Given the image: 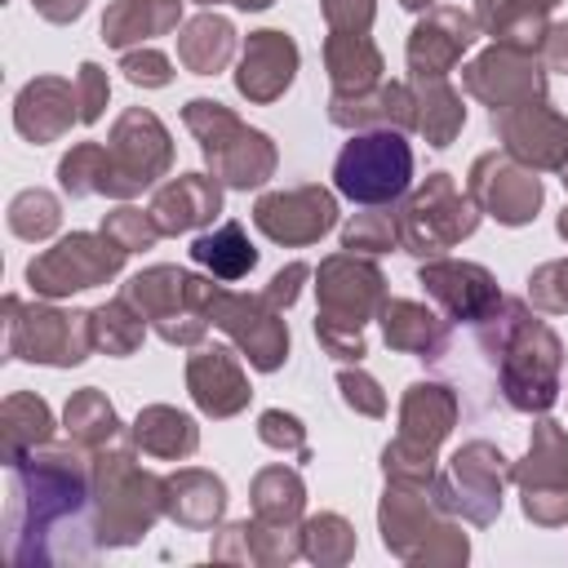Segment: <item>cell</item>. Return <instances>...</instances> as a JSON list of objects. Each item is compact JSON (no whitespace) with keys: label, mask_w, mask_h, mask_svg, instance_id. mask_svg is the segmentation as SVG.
<instances>
[{"label":"cell","mask_w":568,"mask_h":568,"mask_svg":"<svg viewBox=\"0 0 568 568\" xmlns=\"http://www.w3.org/2000/svg\"><path fill=\"white\" fill-rule=\"evenodd\" d=\"M382 328H386V342L399 346V351H413L422 359H439L444 342H448V328L444 320H435L430 311L413 306V302H390L386 315H382Z\"/></svg>","instance_id":"ac0fdd59"},{"label":"cell","mask_w":568,"mask_h":568,"mask_svg":"<svg viewBox=\"0 0 568 568\" xmlns=\"http://www.w3.org/2000/svg\"><path fill=\"white\" fill-rule=\"evenodd\" d=\"M178 22V0H120L102 18V40L106 44H129L142 36H160Z\"/></svg>","instance_id":"d6986e66"},{"label":"cell","mask_w":568,"mask_h":568,"mask_svg":"<svg viewBox=\"0 0 568 568\" xmlns=\"http://www.w3.org/2000/svg\"><path fill=\"white\" fill-rule=\"evenodd\" d=\"M328 67H333L337 89L364 93V89L377 80L382 58H377V49L364 40V31H333V40H328Z\"/></svg>","instance_id":"ffe728a7"},{"label":"cell","mask_w":568,"mask_h":568,"mask_svg":"<svg viewBox=\"0 0 568 568\" xmlns=\"http://www.w3.org/2000/svg\"><path fill=\"white\" fill-rule=\"evenodd\" d=\"M111 164H115V173H120L124 195H133L138 186H146V182L169 164V138H164V129H160V120H155L151 111H129V115L115 124Z\"/></svg>","instance_id":"9c48e42d"},{"label":"cell","mask_w":568,"mask_h":568,"mask_svg":"<svg viewBox=\"0 0 568 568\" xmlns=\"http://www.w3.org/2000/svg\"><path fill=\"white\" fill-rule=\"evenodd\" d=\"M293 67H297L293 40H288L284 31H257V36H248V44H244V62H240L235 84H240L244 98L271 102L275 93L288 89Z\"/></svg>","instance_id":"8fae6325"},{"label":"cell","mask_w":568,"mask_h":568,"mask_svg":"<svg viewBox=\"0 0 568 568\" xmlns=\"http://www.w3.org/2000/svg\"><path fill=\"white\" fill-rule=\"evenodd\" d=\"M333 195L320 191V186H297V191H280V195H266L257 200L253 209V222L271 235V240H284V244H306V240H320L328 226H333Z\"/></svg>","instance_id":"ba28073f"},{"label":"cell","mask_w":568,"mask_h":568,"mask_svg":"<svg viewBox=\"0 0 568 568\" xmlns=\"http://www.w3.org/2000/svg\"><path fill=\"white\" fill-rule=\"evenodd\" d=\"M564 182H568V178H564Z\"/></svg>","instance_id":"f35d334b"},{"label":"cell","mask_w":568,"mask_h":568,"mask_svg":"<svg viewBox=\"0 0 568 568\" xmlns=\"http://www.w3.org/2000/svg\"><path fill=\"white\" fill-rule=\"evenodd\" d=\"M231 40H235L231 22L204 13V18H195V22L186 27V36L178 40V53H182V62H186L195 75H209V71H217V67L226 62Z\"/></svg>","instance_id":"7402d4cb"},{"label":"cell","mask_w":568,"mask_h":568,"mask_svg":"<svg viewBox=\"0 0 568 568\" xmlns=\"http://www.w3.org/2000/svg\"><path fill=\"white\" fill-rule=\"evenodd\" d=\"M475 231V209L457 195V186L448 182V173H435L408 204L399 235L408 244V253H439L453 240Z\"/></svg>","instance_id":"8992f818"},{"label":"cell","mask_w":568,"mask_h":568,"mask_svg":"<svg viewBox=\"0 0 568 568\" xmlns=\"http://www.w3.org/2000/svg\"><path fill=\"white\" fill-rule=\"evenodd\" d=\"M191 395L213 417H226L248 399V386H244L231 351H204L191 359Z\"/></svg>","instance_id":"e0dca14e"},{"label":"cell","mask_w":568,"mask_h":568,"mask_svg":"<svg viewBox=\"0 0 568 568\" xmlns=\"http://www.w3.org/2000/svg\"><path fill=\"white\" fill-rule=\"evenodd\" d=\"M75 84H80V120L89 124V120H98V115H102V102H106V75H102V67L84 62Z\"/></svg>","instance_id":"f546056e"},{"label":"cell","mask_w":568,"mask_h":568,"mask_svg":"<svg viewBox=\"0 0 568 568\" xmlns=\"http://www.w3.org/2000/svg\"><path fill=\"white\" fill-rule=\"evenodd\" d=\"M559 231H564V235H568V209H564V217H559Z\"/></svg>","instance_id":"74e56055"},{"label":"cell","mask_w":568,"mask_h":568,"mask_svg":"<svg viewBox=\"0 0 568 568\" xmlns=\"http://www.w3.org/2000/svg\"><path fill=\"white\" fill-rule=\"evenodd\" d=\"M382 302V275L368 262H351V257H333L320 271V306L324 315L315 320L324 346L342 359H359L364 342H359V324L364 315Z\"/></svg>","instance_id":"6da1fadb"},{"label":"cell","mask_w":568,"mask_h":568,"mask_svg":"<svg viewBox=\"0 0 568 568\" xmlns=\"http://www.w3.org/2000/svg\"><path fill=\"white\" fill-rule=\"evenodd\" d=\"M337 191L359 200V204H386L395 195H404L408 178H413V151L399 133H364L351 138L337 155Z\"/></svg>","instance_id":"3957f363"},{"label":"cell","mask_w":568,"mask_h":568,"mask_svg":"<svg viewBox=\"0 0 568 568\" xmlns=\"http://www.w3.org/2000/svg\"><path fill=\"white\" fill-rule=\"evenodd\" d=\"M217 204H222L217 186H213L209 178H200V173H186V178L160 186V195H155V204H151V217H155L160 231L173 235V231H186V226L209 222V217L217 213Z\"/></svg>","instance_id":"2e32d148"},{"label":"cell","mask_w":568,"mask_h":568,"mask_svg":"<svg viewBox=\"0 0 568 568\" xmlns=\"http://www.w3.org/2000/svg\"><path fill=\"white\" fill-rule=\"evenodd\" d=\"M209 315L248 351V364H253V368H266V373L280 368V359H284V351H288V333H284V324L275 320V311H266V302L235 297V293H217Z\"/></svg>","instance_id":"52a82bcc"},{"label":"cell","mask_w":568,"mask_h":568,"mask_svg":"<svg viewBox=\"0 0 568 568\" xmlns=\"http://www.w3.org/2000/svg\"><path fill=\"white\" fill-rule=\"evenodd\" d=\"M102 231H106L124 253L146 248V244H155V235H160V226H155L151 217H142L138 209H120V213H111V217L102 222Z\"/></svg>","instance_id":"83f0119b"},{"label":"cell","mask_w":568,"mask_h":568,"mask_svg":"<svg viewBox=\"0 0 568 568\" xmlns=\"http://www.w3.org/2000/svg\"><path fill=\"white\" fill-rule=\"evenodd\" d=\"M422 284L462 320H484L501 297H497V284L488 280L484 266H457V262H435L422 271Z\"/></svg>","instance_id":"4fadbf2b"},{"label":"cell","mask_w":568,"mask_h":568,"mask_svg":"<svg viewBox=\"0 0 568 568\" xmlns=\"http://www.w3.org/2000/svg\"><path fill=\"white\" fill-rule=\"evenodd\" d=\"M466 84H470V93H479L484 102H493V111L497 106H510L515 98H541V71L532 67V62H524L515 49H493V53H484L470 71H466Z\"/></svg>","instance_id":"7c38bea8"},{"label":"cell","mask_w":568,"mask_h":568,"mask_svg":"<svg viewBox=\"0 0 568 568\" xmlns=\"http://www.w3.org/2000/svg\"><path fill=\"white\" fill-rule=\"evenodd\" d=\"M124 262V248L102 231V235H67L58 248L40 253L27 266V280L36 293L44 297H62L75 288H93L102 280H111Z\"/></svg>","instance_id":"277c9868"},{"label":"cell","mask_w":568,"mask_h":568,"mask_svg":"<svg viewBox=\"0 0 568 568\" xmlns=\"http://www.w3.org/2000/svg\"><path fill=\"white\" fill-rule=\"evenodd\" d=\"M333 31H364L373 22V0H324Z\"/></svg>","instance_id":"4dcf8cb0"},{"label":"cell","mask_w":568,"mask_h":568,"mask_svg":"<svg viewBox=\"0 0 568 568\" xmlns=\"http://www.w3.org/2000/svg\"><path fill=\"white\" fill-rule=\"evenodd\" d=\"M390 240H395L390 217H382V222L355 217V222L346 226V248H373V253H382V248H390Z\"/></svg>","instance_id":"f1b7e54d"},{"label":"cell","mask_w":568,"mask_h":568,"mask_svg":"<svg viewBox=\"0 0 568 568\" xmlns=\"http://www.w3.org/2000/svg\"><path fill=\"white\" fill-rule=\"evenodd\" d=\"M67 430L84 444H98V439H111L115 435V408L98 395V390H80L71 404H67Z\"/></svg>","instance_id":"d4e9b609"},{"label":"cell","mask_w":568,"mask_h":568,"mask_svg":"<svg viewBox=\"0 0 568 568\" xmlns=\"http://www.w3.org/2000/svg\"><path fill=\"white\" fill-rule=\"evenodd\" d=\"M475 40V27L457 13V9H439L435 18H426L413 40H408V62H413V75H444L448 62Z\"/></svg>","instance_id":"5bb4252c"},{"label":"cell","mask_w":568,"mask_h":568,"mask_svg":"<svg viewBox=\"0 0 568 568\" xmlns=\"http://www.w3.org/2000/svg\"><path fill=\"white\" fill-rule=\"evenodd\" d=\"M302 275H306V266H302V262H293L288 271H280V275L271 280V288H266V297H262V302H266V306H288V302L297 297V280H302Z\"/></svg>","instance_id":"e575fe53"},{"label":"cell","mask_w":568,"mask_h":568,"mask_svg":"<svg viewBox=\"0 0 568 568\" xmlns=\"http://www.w3.org/2000/svg\"><path fill=\"white\" fill-rule=\"evenodd\" d=\"M138 444H146L151 453H164V457L191 453L195 448V426H191V417H182L173 408H146L138 417Z\"/></svg>","instance_id":"603a6c76"},{"label":"cell","mask_w":568,"mask_h":568,"mask_svg":"<svg viewBox=\"0 0 568 568\" xmlns=\"http://www.w3.org/2000/svg\"><path fill=\"white\" fill-rule=\"evenodd\" d=\"M204 4H217V0H204ZM231 4H240V9H266L271 0H231Z\"/></svg>","instance_id":"8d00e7d4"},{"label":"cell","mask_w":568,"mask_h":568,"mask_svg":"<svg viewBox=\"0 0 568 568\" xmlns=\"http://www.w3.org/2000/svg\"><path fill=\"white\" fill-rule=\"evenodd\" d=\"M186 124L200 133V146L209 155V164L217 169L222 182L231 186H257L266 182L271 164H275V151L262 133L244 129L231 111H222V102H209V98H195L186 106Z\"/></svg>","instance_id":"7a4b0ae2"},{"label":"cell","mask_w":568,"mask_h":568,"mask_svg":"<svg viewBox=\"0 0 568 568\" xmlns=\"http://www.w3.org/2000/svg\"><path fill=\"white\" fill-rule=\"evenodd\" d=\"M71 120H80V111H71V84L44 75V80H31V84L18 93L13 124H18L22 138L49 142V138H58L62 129H71Z\"/></svg>","instance_id":"9a60e30c"},{"label":"cell","mask_w":568,"mask_h":568,"mask_svg":"<svg viewBox=\"0 0 568 568\" xmlns=\"http://www.w3.org/2000/svg\"><path fill=\"white\" fill-rule=\"evenodd\" d=\"M4 311H9V355H18V359L80 364L84 351L93 346L89 315H62V311H44V306H31L22 315L18 297H9Z\"/></svg>","instance_id":"5b68a950"},{"label":"cell","mask_w":568,"mask_h":568,"mask_svg":"<svg viewBox=\"0 0 568 568\" xmlns=\"http://www.w3.org/2000/svg\"><path fill=\"white\" fill-rule=\"evenodd\" d=\"M342 390H346V399H351V404H359V408H364V413H373V417H377V413L386 408V399L377 395V386H373L368 377H355V373H342Z\"/></svg>","instance_id":"836d02e7"},{"label":"cell","mask_w":568,"mask_h":568,"mask_svg":"<svg viewBox=\"0 0 568 568\" xmlns=\"http://www.w3.org/2000/svg\"><path fill=\"white\" fill-rule=\"evenodd\" d=\"M49 22H71L80 9H84V0H31Z\"/></svg>","instance_id":"d590c367"},{"label":"cell","mask_w":568,"mask_h":568,"mask_svg":"<svg viewBox=\"0 0 568 568\" xmlns=\"http://www.w3.org/2000/svg\"><path fill=\"white\" fill-rule=\"evenodd\" d=\"M470 191H475L479 204H484L497 222H506V226L528 222L532 209L541 204V182H537L528 169H519V164H510V160H501V155H484V160L475 164Z\"/></svg>","instance_id":"30bf717a"},{"label":"cell","mask_w":568,"mask_h":568,"mask_svg":"<svg viewBox=\"0 0 568 568\" xmlns=\"http://www.w3.org/2000/svg\"><path fill=\"white\" fill-rule=\"evenodd\" d=\"M191 257H195L200 266H209L217 280H240V275L253 271V262H257V253H253V244L244 240L240 222H226L222 231L200 235V240L191 244Z\"/></svg>","instance_id":"44dd1931"},{"label":"cell","mask_w":568,"mask_h":568,"mask_svg":"<svg viewBox=\"0 0 568 568\" xmlns=\"http://www.w3.org/2000/svg\"><path fill=\"white\" fill-rule=\"evenodd\" d=\"M124 75L133 80V84H169V62L160 58V53H129L124 58Z\"/></svg>","instance_id":"1f68e13d"},{"label":"cell","mask_w":568,"mask_h":568,"mask_svg":"<svg viewBox=\"0 0 568 568\" xmlns=\"http://www.w3.org/2000/svg\"><path fill=\"white\" fill-rule=\"evenodd\" d=\"M262 439L266 444H293L302 453V430H297V417H288V413H262Z\"/></svg>","instance_id":"d6a6232c"},{"label":"cell","mask_w":568,"mask_h":568,"mask_svg":"<svg viewBox=\"0 0 568 568\" xmlns=\"http://www.w3.org/2000/svg\"><path fill=\"white\" fill-rule=\"evenodd\" d=\"M4 435H9V457H18L22 444H40L49 435V408L36 395H13L4 404Z\"/></svg>","instance_id":"484cf974"},{"label":"cell","mask_w":568,"mask_h":568,"mask_svg":"<svg viewBox=\"0 0 568 568\" xmlns=\"http://www.w3.org/2000/svg\"><path fill=\"white\" fill-rule=\"evenodd\" d=\"M9 226H13V235H22V240H44V235L58 226V204H53V195H44V191H22V195L9 204Z\"/></svg>","instance_id":"4316f807"},{"label":"cell","mask_w":568,"mask_h":568,"mask_svg":"<svg viewBox=\"0 0 568 568\" xmlns=\"http://www.w3.org/2000/svg\"><path fill=\"white\" fill-rule=\"evenodd\" d=\"M89 324H93V346H102L111 355H129L142 342V315H129V297L93 311Z\"/></svg>","instance_id":"cb8c5ba5"}]
</instances>
